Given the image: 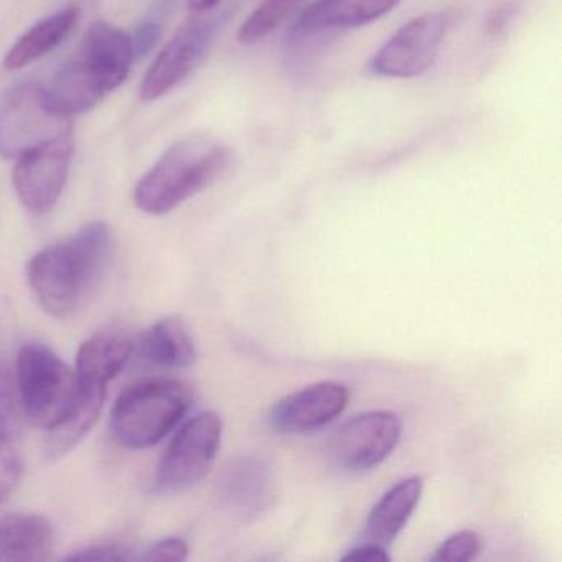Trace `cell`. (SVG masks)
<instances>
[{"label":"cell","instance_id":"cell-1","mask_svg":"<svg viewBox=\"0 0 562 562\" xmlns=\"http://www.w3.org/2000/svg\"><path fill=\"white\" fill-rule=\"evenodd\" d=\"M134 60L127 32L110 22H94L78 54L61 65L50 83L42 85L45 104L65 120L88 113L126 81Z\"/></svg>","mask_w":562,"mask_h":562},{"label":"cell","instance_id":"cell-2","mask_svg":"<svg viewBox=\"0 0 562 562\" xmlns=\"http://www.w3.org/2000/svg\"><path fill=\"white\" fill-rule=\"evenodd\" d=\"M113 256V235L103 222L88 223L64 243L42 249L27 262V279L47 314L77 312L103 279Z\"/></svg>","mask_w":562,"mask_h":562},{"label":"cell","instance_id":"cell-3","mask_svg":"<svg viewBox=\"0 0 562 562\" xmlns=\"http://www.w3.org/2000/svg\"><path fill=\"white\" fill-rule=\"evenodd\" d=\"M232 162V149L210 136H189L169 147L134 189V203L149 215H167L209 189Z\"/></svg>","mask_w":562,"mask_h":562},{"label":"cell","instance_id":"cell-4","mask_svg":"<svg viewBox=\"0 0 562 562\" xmlns=\"http://www.w3.org/2000/svg\"><path fill=\"white\" fill-rule=\"evenodd\" d=\"M192 391L179 381L149 380L120 394L111 413V430L127 449L159 443L192 406Z\"/></svg>","mask_w":562,"mask_h":562},{"label":"cell","instance_id":"cell-5","mask_svg":"<svg viewBox=\"0 0 562 562\" xmlns=\"http://www.w3.org/2000/svg\"><path fill=\"white\" fill-rule=\"evenodd\" d=\"M15 384L25 417L47 432L64 423L80 400L77 373L41 344L19 350Z\"/></svg>","mask_w":562,"mask_h":562},{"label":"cell","instance_id":"cell-6","mask_svg":"<svg viewBox=\"0 0 562 562\" xmlns=\"http://www.w3.org/2000/svg\"><path fill=\"white\" fill-rule=\"evenodd\" d=\"M222 417L212 411L187 420L157 467L154 480L157 492H183L205 479L222 446Z\"/></svg>","mask_w":562,"mask_h":562},{"label":"cell","instance_id":"cell-7","mask_svg":"<svg viewBox=\"0 0 562 562\" xmlns=\"http://www.w3.org/2000/svg\"><path fill=\"white\" fill-rule=\"evenodd\" d=\"M70 120L48 110L42 85L21 83L0 98V157L15 160L29 150L70 133Z\"/></svg>","mask_w":562,"mask_h":562},{"label":"cell","instance_id":"cell-8","mask_svg":"<svg viewBox=\"0 0 562 562\" xmlns=\"http://www.w3.org/2000/svg\"><path fill=\"white\" fill-rule=\"evenodd\" d=\"M449 27L450 18L446 12L411 19L371 58V74L393 80L420 77L437 60Z\"/></svg>","mask_w":562,"mask_h":562},{"label":"cell","instance_id":"cell-9","mask_svg":"<svg viewBox=\"0 0 562 562\" xmlns=\"http://www.w3.org/2000/svg\"><path fill=\"white\" fill-rule=\"evenodd\" d=\"M74 134L65 133L15 159L12 182L22 205L35 215L57 206L74 160Z\"/></svg>","mask_w":562,"mask_h":562},{"label":"cell","instance_id":"cell-10","mask_svg":"<svg viewBox=\"0 0 562 562\" xmlns=\"http://www.w3.org/2000/svg\"><path fill=\"white\" fill-rule=\"evenodd\" d=\"M401 420L391 411H370L341 424L328 439V459L345 472H368L396 449Z\"/></svg>","mask_w":562,"mask_h":562},{"label":"cell","instance_id":"cell-11","mask_svg":"<svg viewBox=\"0 0 562 562\" xmlns=\"http://www.w3.org/2000/svg\"><path fill=\"white\" fill-rule=\"evenodd\" d=\"M196 15L199 18L190 19L177 29L150 65L140 85V100L144 103H154L166 97L202 64L218 32L220 21Z\"/></svg>","mask_w":562,"mask_h":562},{"label":"cell","instance_id":"cell-12","mask_svg":"<svg viewBox=\"0 0 562 562\" xmlns=\"http://www.w3.org/2000/svg\"><path fill=\"white\" fill-rule=\"evenodd\" d=\"M350 391L337 381L308 384L282 397L269 411V424L282 434H304L321 429L347 409Z\"/></svg>","mask_w":562,"mask_h":562},{"label":"cell","instance_id":"cell-13","mask_svg":"<svg viewBox=\"0 0 562 562\" xmlns=\"http://www.w3.org/2000/svg\"><path fill=\"white\" fill-rule=\"evenodd\" d=\"M400 4L401 0H314L295 15L289 37L304 41L353 31L380 21Z\"/></svg>","mask_w":562,"mask_h":562},{"label":"cell","instance_id":"cell-14","mask_svg":"<svg viewBox=\"0 0 562 562\" xmlns=\"http://www.w3.org/2000/svg\"><path fill=\"white\" fill-rule=\"evenodd\" d=\"M216 488L220 506L233 518L249 521L271 503L274 472L261 457H238L225 467Z\"/></svg>","mask_w":562,"mask_h":562},{"label":"cell","instance_id":"cell-15","mask_svg":"<svg viewBox=\"0 0 562 562\" xmlns=\"http://www.w3.org/2000/svg\"><path fill=\"white\" fill-rule=\"evenodd\" d=\"M136 350V341L126 330L106 328L85 341L78 351V383L87 387H106L126 367Z\"/></svg>","mask_w":562,"mask_h":562},{"label":"cell","instance_id":"cell-16","mask_svg":"<svg viewBox=\"0 0 562 562\" xmlns=\"http://www.w3.org/2000/svg\"><path fill=\"white\" fill-rule=\"evenodd\" d=\"M54 542V526L45 516L15 513L0 519V561H45Z\"/></svg>","mask_w":562,"mask_h":562},{"label":"cell","instance_id":"cell-17","mask_svg":"<svg viewBox=\"0 0 562 562\" xmlns=\"http://www.w3.org/2000/svg\"><path fill=\"white\" fill-rule=\"evenodd\" d=\"M424 482L414 475L387 490L368 516L364 542L390 546L403 531L423 496Z\"/></svg>","mask_w":562,"mask_h":562},{"label":"cell","instance_id":"cell-18","mask_svg":"<svg viewBox=\"0 0 562 562\" xmlns=\"http://www.w3.org/2000/svg\"><path fill=\"white\" fill-rule=\"evenodd\" d=\"M78 19L80 9L70 5L32 25L5 55V70H21L50 54L71 34Z\"/></svg>","mask_w":562,"mask_h":562},{"label":"cell","instance_id":"cell-19","mask_svg":"<svg viewBox=\"0 0 562 562\" xmlns=\"http://www.w3.org/2000/svg\"><path fill=\"white\" fill-rule=\"evenodd\" d=\"M137 350L143 360L156 367L187 368L196 360L195 341L180 317H166L147 328Z\"/></svg>","mask_w":562,"mask_h":562},{"label":"cell","instance_id":"cell-20","mask_svg":"<svg viewBox=\"0 0 562 562\" xmlns=\"http://www.w3.org/2000/svg\"><path fill=\"white\" fill-rule=\"evenodd\" d=\"M80 400L70 416L47 432L45 453L48 459H58L75 449L100 419L106 400V387H87L80 384Z\"/></svg>","mask_w":562,"mask_h":562},{"label":"cell","instance_id":"cell-21","mask_svg":"<svg viewBox=\"0 0 562 562\" xmlns=\"http://www.w3.org/2000/svg\"><path fill=\"white\" fill-rule=\"evenodd\" d=\"M307 5V0H261L238 31L241 45H255L278 31L292 15Z\"/></svg>","mask_w":562,"mask_h":562},{"label":"cell","instance_id":"cell-22","mask_svg":"<svg viewBox=\"0 0 562 562\" xmlns=\"http://www.w3.org/2000/svg\"><path fill=\"white\" fill-rule=\"evenodd\" d=\"M482 551V539L479 532L463 529L450 536L437 548L430 561L434 562H467L475 559Z\"/></svg>","mask_w":562,"mask_h":562},{"label":"cell","instance_id":"cell-23","mask_svg":"<svg viewBox=\"0 0 562 562\" xmlns=\"http://www.w3.org/2000/svg\"><path fill=\"white\" fill-rule=\"evenodd\" d=\"M21 457L11 434L0 430V506L8 502L21 480Z\"/></svg>","mask_w":562,"mask_h":562},{"label":"cell","instance_id":"cell-24","mask_svg":"<svg viewBox=\"0 0 562 562\" xmlns=\"http://www.w3.org/2000/svg\"><path fill=\"white\" fill-rule=\"evenodd\" d=\"M12 378L14 376L8 368L0 367V430H5V432H9L14 426L19 416V407H22L18 384Z\"/></svg>","mask_w":562,"mask_h":562},{"label":"cell","instance_id":"cell-25","mask_svg":"<svg viewBox=\"0 0 562 562\" xmlns=\"http://www.w3.org/2000/svg\"><path fill=\"white\" fill-rule=\"evenodd\" d=\"M136 552L123 544L101 542V544L87 546L68 554L67 561H133Z\"/></svg>","mask_w":562,"mask_h":562},{"label":"cell","instance_id":"cell-26","mask_svg":"<svg viewBox=\"0 0 562 562\" xmlns=\"http://www.w3.org/2000/svg\"><path fill=\"white\" fill-rule=\"evenodd\" d=\"M189 558V544L180 538H166L140 549L136 561H183Z\"/></svg>","mask_w":562,"mask_h":562},{"label":"cell","instance_id":"cell-27","mask_svg":"<svg viewBox=\"0 0 562 562\" xmlns=\"http://www.w3.org/2000/svg\"><path fill=\"white\" fill-rule=\"evenodd\" d=\"M160 35H162V32H160V27L156 22L146 21L137 25L136 31L131 35L134 55H136V57H146V55L150 54L153 48H156V45L159 44Z\"/></svg>","mask_w":562,"mask_h":562},{"label":"cell","instance_id":"cell-28","mask_svg":"<svg viewBox=\"0 0 562 562\" xmlns=\"http://www.w3.org/2000/svg\"><path fill=\"white\" fill-rule=\"evenodd\" d=\"M344 561H390V554H387L386 548H383V546L374 544V542H364V544L350 549V552L344 555Z\"/></svg>","mask_w":562,"mask_h":562},{"label":"cell","instance_id":"cell-29","mask_svg":"<svg viewBox=\"0 0 562 562\" xmlns=\"http://www.w3.org/2000/svg\"><path fill=\"white\" fill-rule=\"evenodd\" d=\"M223 0H187V8L193 14H206L213 11Z\"/></svg>","mask_w":562,"mask_h":562}]
</instances>
